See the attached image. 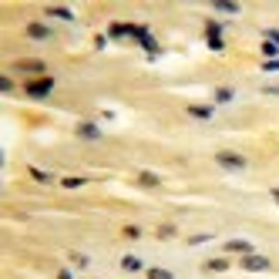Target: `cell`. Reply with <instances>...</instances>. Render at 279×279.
Instances as JSON below:
<instances>
[{"label": "cell", "mask_w": 279, "mask_h": 279, "mask_svg": "<svg viewBox=\"0 0 279 279\" xmlns=\"http://www.w3.org/2000/svg\"><path fill=\"white\" fill-rule=\"evenodd\" d=\"M57 279H74V276H71V272H57Z\"/></svg>", "instance_id": "24"}, {"label": "cell", "mask_w": 279, "mask_h": 279, "mask_svg": "<svg viewBox=\"0 0 279 279\" xmlns=\"http://www.w3.org/2000/svg\"><path fill=\"white\" fill-rule=\"evenodd\" d=\"M209 47H212V51H222V47H225L222 37H209Z\"/></svg>", "instance_id": "21"}, {"label": "cell", "mask_w": 279, "mask_h": 279, "mask_svg": "<svg viewBox=\"0 0 279 279\" xmlns=\"http://www.w3.org/2000/svg\"><path fill=\"white\" fill-rule=\"evenodd\" d=\"M229 269V259H209L205 262V272H225Z\"/></svg>", "instance_id": "12"}, {"label": "cell", "mask_w": 279, "mask_h": 279, "mask_svg": "<svg viewBox=\"0 0 279 279\" xmlns=\"http://www.w3.org/2000/svg\"><path fill=\"white\" fill-rule=\"evenodd\" d=\"M124 235H128V239H138V235H142V229H138V225H128V229H124Z\"/></svg>", "instance_id": "20"}, {"label": "cell", "mask_w": 279, "mask_h": 279, "mask_svg": "<svg viewBox=\"0 0 279 279\" xmlns=\"http://www.w3.org/2000/svg\"><path fill=\"white\" fill-rule=\"evenodd\" d=\"M27 94H31V98H44V94H51V91H54V81L51 78H41V81H27Z\"/></svg>", "instance_id": "3"}, {"label": "cell", "mask_w": 279, "mask_h": 279, "mask_svg": "<svg viewBox=\"0 0 279 279\" xmlns=\"http://www.w3.org/2000/svg\"><path fill=\"white\" fill-rule=\"evenodd\" d=\"M121 269H124V272H142L145 266H142V259H138V256H124L121 259Z\"/></svg>", "instance_id": "10"}, {"label": "cell", "mask_w": 279, "mask_h": 279, "mask_svg": "<svg viewBox=\"0 0 279 279\" xmlns=\"http://www.w3.org/2000/svg\"><path fill=\"white\" fill-rule=\"evenodd\" d=\"M131 37H134V41H142V44H145L148 51H152V54H155V51H158V44H155V37H152V34L145 31V27H131Z\"/></svg>", "instance_id": "5"}, {"label": "cell", "mask_w": 279, "mask_h": 279, "mask_svg": "<svg viewBox=\"0 0 279 279\" xmlns=\"http://www.w3.org/2000/svg\"><path fill=\"white\" fill-rule=\"evenodd\" d=\"M84 185V179H64V189H81Z\"/></svg>", "instance_id": "19"}, {"label": "cell", "mask_w": 279, "mask_h": 279, "mask_svg": "<svg viewBox=\"0 0 279 279\" xmlns=\"http://www.w3.org/2000/svg\"><path fill=\"white\" fill-rule=\"evenodd\" d=\"M71 262H74V266H81V269H84V266H88V256H81V252H71Z\"/></svg>", "instance_id": "17"}, {"label": "cell", "mask_w": 279, "mask_h": 279, "mask_svg": "<svg viewBox=\"0 0 279 279\" xmlns=\"http://www.w3.org/2000/svg\"><path fill=\"white\" fill-rule=\"evenodd\" d=\"M222 249H225V252H239V256H249V252H256L249 239H229V242H225Z\"/></svg>", "instance_id": "4"}, {"label": "cell", "mask_w": 279, "mask_h": 279, "mask_svg": "<svg viewBox=\"0 0 279 279\" xmlns=\"http://www.w3.org/2000/svg\"><path fill=\"white\" fill-rule=\"evenodd\" d=\"M215 101H219V104L232 101V88H219V91H215Z\"/></svg>", "instance_id": "15"}, {"label": "cell", "mask_w": 279, "mask_h": 279, "mask_svg": "<svg viewBox=\"0 0 279 279\" xmlns=\"http://www.w3.org/2000/svg\"><path fill=\"white\" fill-rule=\"evenodd\" d=\"M242 269L246 272H266V269H272V262H269V256L249 252V256H242Z\"/></svg>", "instance_id": "2"}, {"label": "cell", "mask_w": 279, "mask_h": 279, "mask_svg": "<svg viewBox=\"0 0 279 279\" xmlns=\"http://www.w3.org/2000/svg\"><path fill=\"white\" fill-rule=\"evenodd\" d=\"M31 175H34L37 182H51V175H47V172H41V168H31Z\"/></svg>", "instance_id": "18"}, {"label": "cell", "mask_w": 279, "mask_h": 279, "mask_svg": "<svg viewBox=\"0 0 279 279\" xmlns=\"http://www.w3.org/2000/svg\"><path fill=\"white\" fill-rule=\"evenodd\" d=\"M215 165L222 168V172H246V158L235 155V152H219V155H215Z\"/></svg>", "instance_id": "1"}, {"label": "cell", "mask_w": 279, "mask_h": 279, "mask_svg": "<svg viewBox=\"0 0 279 279\" xmlns=\"http://www.w3.org/2000/svg\"><path fill=\"white\" fill-rule=\"evenodd\" d=\"M148 279H175L168 269H148Z\"/></svg>", "instance_id": "16"}, {"label": "cell", "mask_w": 279, "mask_h": 279, "mask_svg": "<svg viewBox=\"0 0 279 279\" xmlns=\"http://www.w3.org/2000/svg\"><path fill=\"white\" fill-rule=\"evenodd\" d=\"M21 71H31V74H41V71H44V64H41V61H21Z\"/></svg>", "instance_id": "14"}, {"label": "cell", "mask_w": 279, "mask_h": 279, "mask_svg": "<svg viewBox=\"0 0 279 279\" xmlns=\"http://www.w3.org/2000/svg\"><path fill=\"white\" fill-rule=\"evenodd\" d=\"M212 7H215V11H222V14H239V11H242V7L232 4V0H215Z\"/></svg>", "instance_id": "11"}, {"label": "cell", "mask_w": 279, "mask_h": 279, "mask_svg": "<svg viewBox=\"0 0 279 279\" xmlns=\"http://www.w3.org/2000/svg\"><path fill=\"white\" fill-rule=\"evenodd\" d=\"M138 182H142V185H148V189H155V185H162V179H158L155 172H142V175H138Z\"/></svg>", "instance_id": "13"}, {"label": "cell", "mask_w": 279, "mask_h": 279, "mask_svg": "<svg viewBox=\"0 0 279 279\" xmlns=\"http://www.w3.org/2000/svg\"><path fill=\"white\" fill-rule=\"evenodd\" d=\"M266 41H269V44H276V47H279V31H266Z\"/></svg>", "instance_id": "22"}, {"label": "cell", "mask_w": 279, "mask_h": 279, "mask_svg": "<svg viewBox=\"0 0 279 279\" xmlns=\"http://www.w3.org/2000/svg\"><path fill=\"white\" fill-rule=\"evenodd\" d=\"M272 202H276V205H279V189H272Z\"/></svg>", "instance_id": "25"}, {"label": "cell", "mask_w": 279, "mask_h": 279, "mask_svg": "<svg viewBox=\"0 0 279 279\" xmlns=\"http://www.w3.org/2000/svg\"><path fill=\"white\" fill-rule=\"evenodd\" d=\"M189 114L192 118H199V121H209V118H212V108H209V104H192Z\"/></svg>", "instance_id": "7"}, {"label": "cell", "mask_w": 279, "mask_h": 279, "mask_svg": "<svg viewBox=\"0 0 279 279\" xmlns=\"http://www.w3.org/2000/svg\"><path fill=\"white\" fill-rule=\"evenodd\" d=\"M262 71H279V57H276V61H266V64H262Z\"/></svg>", "instance_id": "23"}, {"label": "cell", "mask_w": 279, "mask_h": 279, "mask_svg": "<svg viewBox=\"0 0 279 279\" xmlns=\"http://www.w3.org/2000/svg\"><path fill=\"white\" fill-rule=\"evenodd\" d=\"M78 134H81V138H88V142H98V138H101L98 124H91V121H81L78 124Z\"/></svg>", "instance_id": "6"}, {"label": "cell", "mask_w": 279, "mask_h": 279, "mask_svg": "<svg viewBox=\"0 0 279 279\" xmlns=\"http://www.w3.org/2000/svg\"><path fill=\"white\" fill-rule=\"evenodd\" d=\"M27 34H31L34 41H47L51 37V31H47L44 24H27Z\"/></svg>", "instance_id": "9"}, {"label": "cell", "mask_w": 279, "mask_h": 279, "mask_svg": "<svg viewBox=\"0 0 279 279\" xmlns=\"http://www.w3.org/2000/svg\"><path fill=\"white\" fill-rule=\"evenodd\" d=\"M47 17H61V21H74V11L61 4V7H47Z\"/></svg>", "instance_id": "8"}]
</instances>
